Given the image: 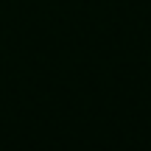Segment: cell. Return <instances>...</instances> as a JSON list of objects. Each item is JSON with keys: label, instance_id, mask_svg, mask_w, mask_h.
I'll use <instances>...</instances> for the list:
<instances>
[]
</instances>
